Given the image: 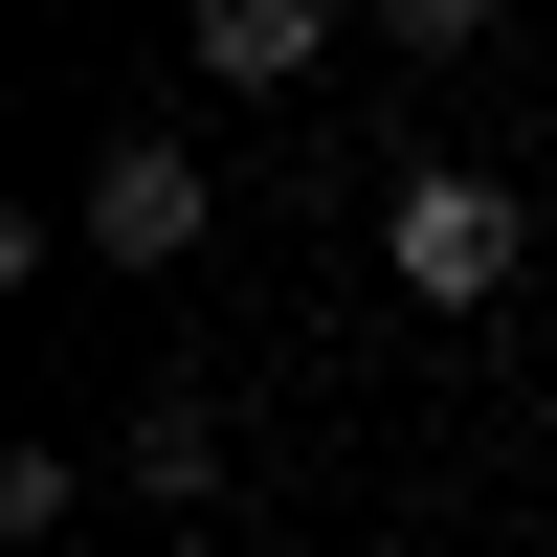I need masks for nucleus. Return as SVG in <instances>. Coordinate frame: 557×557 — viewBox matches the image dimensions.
Wrapping results in <instances>:
<instances>
[{
  "label": "nucleus",
  "mask_w": 557,
  "mask_h": 557,
  "mask_svg": "<svg viewBox=\"0 0 557 557\" xmlns=\"http://www.w3.org/2000/svg\"><path fill=\"white\" fill-rule=\"evenodd\" d=\"M380 268L424 312H491V290H513V201H491V178H401V201H380Z\"/></svg>",
  "instance_id": "f257e3e1"
},
{
  "label": "nucleus",
  "mask_w": 557,
  "mask_h": 557,
  "mask_svg": "<svg viewBox=\"0 0 557 557\" xmlns=\"http://www.w3.org/2000/svg\"><path fill=\"white\" fill-rule=\"evenodd\" d=\"M89 246H112V268H178V246H201V157H178V134H112V157H89Z\"/></svg>",
  "instance_id": "f03ea898"
},
{
  "label": "nucleus",
  "mask_w": 557,
  "mask_h": 557,
  "mask_svg": "<svg viewBox=\"0 0 557 557\" xmlns=\"http://www.w3.org/2000/svg\"><path fill=\"white\" fill-rule=\"evenodd\" d=\"M312 45H335V23H312V0H201V67H223V89H290Z\"/></svg>",
  "instance_id": "7ed1b4c3"
},
{
  "label": "nucleus",
  "mask_w": 557,
  "mask_h": 557,
  "mask_svg": "<svg viewBox=\"0 0 557 557\" xmlns=\"http://www.w3.org/2000/svg\"><path fill=\"white\" fill-rule=\"evenodd\" d=\"M380 23H401V45H469V23H491V0H380Z\"/></svg>",
  "instance_id": "20e7f679"
},
{
  "label": "nucleus",
  "mask_w": 557,
  "mask_h": 557,
  "mask_svg": "<svg viewBox=\"0 0 557 557\" xmlns=\"http://www.w3.org/2000/svg\"><path fill=\"white\" fill-rule=\"evenodd\" d=\"M535 157H557V112H535Z\"/></svg>",
  "instance_id": "39448f33"
}]
</instances>
